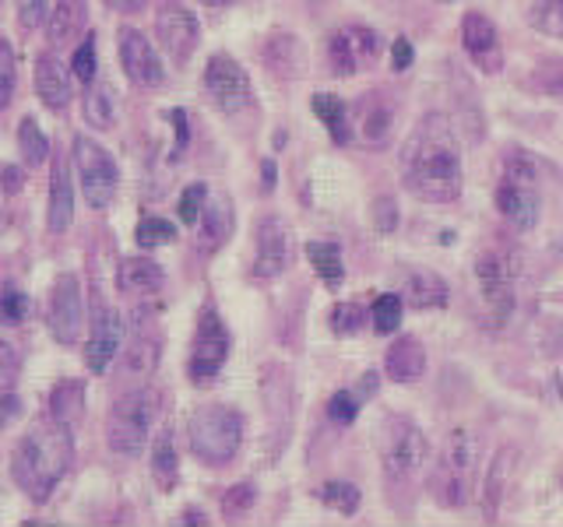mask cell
<instances>
[{"instance_id":"45","label":"cell","mask_w":563,"mask_h":527,"mask_svg":"<svg viewBox=\"0 0 563 527\" xmlns=\"http://www.w3.org/2000/svg\"><path fill=\"white\" fill-rule=\"evenodd\" d=\"M70 67H75V78L92 85L96 81V40L92 35H85V43L75 49V60H70Z\"/></svg>"},{"instance_id":"33","label":"cell","mask_w":563,"mask_h":527,"mask_svg":"<svg viewBox=\"0 0 563 527\" xmlns=\"http://www.w3.org/2000/svg\"><path fill=\"white\" fill-rule=\"evenodd\" d=\"M81 404H85V383L64 380V383H57V391L49 394V418L75 422L81 415Z\"/></svg>"},{"instance_id":"34","label":"cell","mask_w":563,"mask_h":527,"mask_svg":"<svg viewBox=\"0 0 563 527\" xmlns=\"http://www.w3.org/2000/svg\"><path fill=\"white\" fill-rule=\"evenodd\" d=\"M307 257L313 264L317 278H324L331 289L339 285L342 274H345V264H342V250H339V246H334V243H310L307 246Z\"/></svg>"},{"instance_id":"53","label":"cell","mask_w":563,"mask_h":527,"mask_svg":"<svg viewBox=\"0 0 563 527\" xmlns=\"http://www.w3.org/2000/svg\"><path fill=\"white\" fill-rule=\"evenodd\" d=\"M275 187V162H264V190Z\"/></svg>"},{"instance_id":"40","label":"cell","mask_w":563,"mask_h":527,"mask_svg":"<svg viewBox=\"0 0 563 527\" xmlns=\"http://www.w3.org/2000/svg\"><path fill=\"white\" fill-rule=\"evenodd\" d=\"M14 88H18V60H14L11 43L0 35V110H8L11 105Z\"/></svg>"},{"instance_id":"19","label":"cell","mask_w":563,"mask_h":527,"mask_svg":"<svg viewBox=\"0 0 563 527\" xmlns=\"http://www.w3.org/2000/svg\"><path fill=\"white\" fill-rule=\"evenodd\" d=\"M515 468H518V450L515 447H500L493 464L486 471V485H483V520L493 524L500 514V506L507 500V489L515 485Z\"/></svg>"},{"instance_id":"21","label":"cell","mask_w":563,"mask_h":527,"mask_svg":"<svg viewBox=\"0 0 563 527\" xmlns=\"http://www.w3.org/2000/svg\"><path fill=\"white\" fill-rule=\"evenodd\" d=\"M75 222V187H70L67 158L57 155L49 172V201H46V228L49 233H67Z\"/></svg>"},{"instance_id":"18","label":"cell","mask_w":563,"mask_h":527,"mask_svg":"<svg viewBox=\"0 0 563 527\" xmlns=\"http://www.w3.org/2000/svg\"><path fill=\"white\" fill-rule=\"evenodd\" d=\"M349 123L360 131V137L366 141V145H384V141L391 137V127H395V105L384 99V92H369L366 99H360L356 105H352Z\"/></svg>"},{"instance_id":"48","label":"cell","mask_w":563,"mask_h":527,"mask_svg":"<svg viewBox=\"0 0 563 527\" xmlns=\"http://www.w3.org/2000/svg\"><path fill=\"white\" fill-rule=\"evenodd\" d=\"M18 366H22V356L11 341H0V391L18 377Z\"/></svg>"},{"instance_id":"26","label":"cell","mask_w":563,"mask_h":527,"mask_svg":"<svg viewBox=\"0 0 563 527\" xmlns=\"http://www.w3.org/2000/svg\"><path fill=\"white\" fill-rule=\"evenodd\" d=\"M384 369L395 383H416L427 373V348L419 345V338H398L384 356Z\"/></svg>"},{"instance_id":"27","label":"cell","mask_w":563,"mask_h":527,"mask_svg":"<svg viewBox=\"0 0 563 527\" xmlns=\"http://www.w3.org/2000/svg\"><path fill=\"white\" fill-rule=\"evenodd\" d=\"M401 299H405V306H412V310H440V306H448L451 292H448V281L440 274L412 271L401 285Z\"/></svg>"},{"instance_id":"41","label":"cell","mask_w":563,"mask_h":527,"mask_svg":"<svg viewBox=\"0 0 563 527\" xmlns=\"http://www.w3.org/2000/svg\"><path fill=\"white\" fill-rule=\"evenodd\" d=\"M532 88H539L542 96L560 99L563 102V60H550V64H539L536 75H532Z\"/></svg>"},{"instance_id":"6","label":"cell","mask_w":563,"mask_h":527,"mask_svg":"<svg viewBox=\"0 0 563 527\" xmlns=\"http://www.w3.org/2000/svg\"><path fill=\"white\" fill-rule=\"evenodd\" d=\"M427 436L416 426L412 418L391 415L380 426V464L391 485L412 482L416 474L427 468Z\"/></svg>"},{"instance_id":"43","label":"cell","mask_w":563,"mask_h":527,"mask_svg":"<svg viewBox=\"0 0 563 527\" xmlns=\"http://www.w3.org/2000/svg\"><path fill=\"white\" fill-rule=\"evenodd\" d=\"M254 500H257V492H254V485L251 482H243V485H233L222 496V514L229 517V520H240L246 509L254 506Z\"/></svg>"},{"instance_id":"36","label":"cell","mask_w":563,"mask_h":527,"mask_svg":"<svg viewBox=\"0 0 563 527\" xmlns=\"http://www.w3.org/2000/svg\"><path fill=\"white\" fill-rule=\"evenodd\" d=\"M528 25L563 43V0H536L528 11Z\"/></svg>"},{"instance_id":"38","label":"cell","mask_w":563,"mask_h":527,"mask_svg":"<svg viewBox=\"0 0 563 527\" xmlns=\"http://www.w3.org/2000/svg\"><path fill=\"white\" fill-rule=\"evenodd\" d=\"M173 239H176V225L169 218L148 215L137 222V246H145V250H155V246H166Z\"/></svg>"},{"instance_id":"23","label":"cell","mask_w":563,"mask_h":527,"mask_svg":"<svg viewBox=\"0 0 563 527\" xmlns=\"http://www.w3.org/2000/svg\"><path fill=\"white\" fill-rule=\"evenodd\" d=\"M35 92H40L43 105L53 113H64L70 105V75L57 57H49V53H43V57L35 60Z\"/></svg>"},{"instance_id":"31","label":"cell","mask_w":563,"mask_h":527,"mask_svg":"<svg viewBox=\"0 0 563 527\" xmlns=\"http://www.w3.org/2000/svg\"><path fill=\"white\" fill-rule=\"evenodd\" d=\"M152 474L155 482L163 489L176 485V474H180V461H176V447H173V433L163 429L155 436V447H152Z\"/></svg>"},{"instance_id":"3","label":"cell","mask_w":563,"mask_h":527,"mask_svg":"<svg viewBox=\"0 0 563 527\" xmlns=\"http://www.w3.org/2000/svg\"><path fill=\"white\" fill-rule=\"evenodd\" d=\"M479 457H483V447H479V436L472 429H454L444 439V447H440L437 461L430 468V492L444 509H457L468 503L475 474H479Z\"/></svg>"},{"instance_id":"44","label":"cell","mask_w":563,"mask_h":527,"mask_svg":"<svg viewBox=\"0 0 563 527\" xmlns=\"http://www.w3.org/2000/svg\"><path fill=\"white\" fill-rule=\"evenodd\" d=\"M205 204H208V187H205V183H190V187L180 193V222L198 225Z\"/></svg>"},{"instance_id":"14","label":"cell","mask_w":563,"mask_h":527,"mask_svg":"<svg viewBox=\"0 0 563 527\" xmlns=\"http://www.w3.org/2000/svg\"><path fill=\"white\" fill-rule=\"evenodd\" d=\"M380 53V35L366 25H345L328 40V60L334 75H356Z\"/></svg>"},{"instance_id":"57","label":"cell","mask_w":563,"mask_h":527,"mask_svg":"<svg viewBox=\"0 0 563 527\" xmlns=\"http://www.w3.org/2000/svg\"><path fill=\"white\" fill-rule=\"evenodd\" d=\"M440 4H454V0H440Z\"/></svg>"},{"instance_id":"28","label":"cell","mask_w":563,"mask_h":527,"mask_svg":"<svg viewBox=\"0 0 563 527\" xmlns=\"http://www.w3.org/2000/svg\"><path fill=\"white\" fill-rule=\"evenodd\" d=\"M117 281H120V289L128 295H152V292H158L166 285V274L152 257H128L120 264Z\"/></svg>"},{"instance_id":"30","label":"cell","mask_w":563,"mask_h":527,"mask_svg":"<svg viewBox=\"0 0 563 527\" xmlns=\"http://www.w3.org/2000/svg\"><path fill=\"white\" fill-rule=\"evenodd\" d=\"M500 176H504V183L536 187L539 176H542V166L528 148H507V155L500 158Z\"/></svg>"},{"instance_id":"4","label":"cell","mask_w":563,"mask_h":527,"mask_svg":"<svg viewBox=\"0 0 563 527\" xmlns=\"http://www.w3.org/2000/svg\"><path fill=\"white\" fill-rule=\"evenodd\" d=\"M163 415V394L155 386H134L106 415V444L120 457H137L148 447V436Z\"/></svg>"},{"instance_id":"39","label":"cell","mask_w":563,"mask_h":527,"mask_svg":"<svg viewBox=\"0 0 563 527\" xmlns=\"http://www.w3.org/2000/svg\"><path fill=\"white\" fill-rule=\"evenodd\" d=\"M321 503H328L331 509H339V514H356L360 509V489L352 482H328L321 489Z\"/></svg>"},{"instance_id":"11","label":"cell","mask_w":563,"mask_h":527,"mask_svg":"<svg viewBox=\"0 0 563 527\" xmlns=\"http://www.w3.org/2000/svg\"><path fill=\"white\" fill-rule=\"evenodd\" d=\"M518 257L510 250H489L475 260V278H479V289H483V299L486 306L497 313V316H507L515 310V289H518Z\"/></svg>"},{"instance_id":"35","label":"cell","mask_w":563,"mask_h":527,"mask_svg":"<svg viewBox=\"0 0 563 527\" xmlns=\"http://www.w3.org/2000/svg\"><path fill=\"white\" fill-rule=\"evenodd\" d=\"M113 116H117L113 88H106V85L88 88V96H85V120L92 123L96 131H110L113 127Z\"/></svg>"},{"instance_id":"2","label":"cell","mask_w":563,"mask_h":527,"mask_svg":"<svg viewBox=\"0 0 563 527\" xmlns=\"http://www.w3.org/2000/svg\"><path fill=\"white\" fill-rule=\"evenodd\" d=\"M75 461V433L70 422L46 418L32 426L11 453V479L32 503H46L53 489L64 482V474Z\"/></svg>"},{"instance_id":"42","label":"cell","mask_w":563,"mask_h":527,"mask_svg":"<svg viewBox=\"0 0 563 527\" xmlns=\"http://www.w3.org/2000/svg\"><path fill=\"white\" fill-rule=\"evenodd\" d=\"M25 313H29V299H25L22 289L8 285L4 292H0V324L18 327V324L25 321Z\"/></svg>"},{"instance_id":"32","label":"cell","mask_w":563,"mask_h":527,"mask_svg":"<svg viewBox=\"0 0 563 527\" xmlns=\"http://www.w3.org/2000/svg\"><path fill=\"white\" fill-rule=\"evenodd\" d=\"M18 148H22V158L29 162V169L43 166L49 158V137L43 134V127L32 116H25L18 123Z\"/></svg>"},{"instance_id":"52","label":"cell","mask_w":563,"mask_h":527,"mask_svg":"<svg viewBox=\"0 0 563 527\" xmlns=\"http://www.w3.org/2000/svg\"><path fill=\"white\" fill-rule=\"evenodd\" d=\"M110 8H117V11H123V14H134V11H141L148 4V0H106Z\"/></svg>"},{"instance_id":"13","label":"cell","mask_w":563,"mask_h":527,"mask_svg":"<svg viewBox=\"0 0 563 527\" xmlns=\"http://www.w3.org/2000/svg\"><path fill=\"white\" fill-rule=\"evenodd\" d=\"M292 260V233L289 225L282 222L278 215L261 218L254 228V278L272 281L278 274H286Z\"/></svg>"},{"instance_id":"25","label":"cell","mask_w":563,"mask_h":527,"mask_svg":"<svg viewBox=\"0 0 563 527\" xmlns=\"http://www.w3.org/2000/svg\"><path fill=\"white\" fill-rule=\"evenodd\" d=\"M85 25H88L85 0H57V8H53L46 18V40L57 49H64L78 40V35L85 32Z\"/></svg>"},{"instance_id":"55","label":"cell","mask_w":563,"mask_h":527,"mask_svg":"<svg viewBox=\"0 0 563 527\" xmlns=\"http://www.w3.org/2000/svg\"><path fill=\"white\" fill-rule=\"evenodd\" d=\"M4 180H8V190H18V169H4Z\"/></svg>"},{"instance_id":"1","label":"cell","mask_w":563,"mask_h":527,"mask_svg":"<svg viewBox=\"0 0 563 527\" xmlns=\"http://www.w3.org/2000/svg\"><path fill=\"white\" fill-rule=\"evenodd\" d=\"M398 166L401 183L412 198L427 204H451L462 198V148H457V134L444 113H427L416 123L409 141L401 145Z\"/></svg>"},{"instance_id":"10","label":"cell","mask_w":563,"mask_h":527,"mask_svg":"<svg viewBox=\"0 0 563 527\" xmlns=\"http://www.w3.org/2000/svg\"><path fill=\"white\" fill-rule=\"evenodd\" d=\"M46 324L49 334L60 345H78L81 341V327H85V303H81V281L78 274H57L49 289V303H46Z\"/></svg>"},{"instance_id":"37","label":"cell","mask_w":563,"mask_h":527,"mask_svg":"<svg viewBox=\"0 0 563 527\" xmlns=\"http://www.w3.org/2000/svg\"><path fill=\"white\" fill-rule=\"evenodd\" d=\"M401 306H405L401 292H384V295L377 299V303H374V310H369V321H374V330H380V334L398 330V324H401Z\"/></svg>"},{"instance_id":"47","label":"cell","mask_w":563,"mask_h":527,"mask_svg":"<svg viewBox=\"0 0 563 527\" xmlns=\"http://www.w3.org/2000/svg\"><path fill=\"white\" fill-rule=\"evenodd\" d=\"M328 415L334 422H342V426H349V422L360 415V397L352 394V391H339V394L328 401Z\"/></svg>"},{"instance_id":"54","label":"cell","mask_w":563,"mask_h":527,"mask_svg":"<svg viewBox=\"0 0 563 527\" xmlns=\"http://www.w3.org/2000/svg\"><path fill=\"white\" fill-rule=\"evenodd\" d=\"M11 412H14V397H8V401H4V408H0V426H4Z\"/></svg>"},{"instance_id":"7","label":"cell","mask_w":563,"mask_h":527,"mask_svg":"<svg viewBox=\"0 0 563 527\" xmlns=\"http://www.w3.org/2000/svg\"><path fill=\"white\" fill-rule=\"evenodd\" d=\"M70 162H75L88 208H96V211L110 208L117 198V187H120V169L113 162V155L106 152L96 137L78 134L75 145H70Z\"/></svg>"},{"instance_id":"24","label":"cell","mask_w":563,"mask_h":527,"mask_svg":"<svg viewBox=\"0 0 563 527\" xmlns=\"http://www.w3.org/2000/svg\"><path fill=\"white\" fill-rule=\"evenodd\" d=\"M233 204L229 198H211L201 211V222H198V250L201 254H216L219 246H225V239L233 236Z\"/></svg>"},{"instance_id":"46","label":"cell","mask_w":563,"mask_h":527,"mask_svg":"<svg viewBox=\"0 0 563 527\" xmlns=\"http://www.w3.org/2000/svg\"><path fill=\"white\" fill-rule=\"evenodd\" d=\"M14 8H18V25L22 29H40L46 25V18H49V0H14Z\"/></svg>"},{"instance_id":"50","label":"cell","mask_w":563,"mask_h":527,"mask_svg":"<svg viewBox=\"0 0 563 527\" xmlns=\"http://www.w3.org/2000/svg\"><path fill=\"white\" fill-rule=\"evenodd\" d=\"M374 218H377V228H380V233H395V218H398L395 201H391V198H377V201H374Z\"/></svg>"},{"instance_id":"49","label":"cell","mask_w":563,"mask_h":527,"mask_svg":"<svg viewBox=\"0 0 563 527\" xmlns=\"http://www.w3.org/2000/svg\"><path fill=\"white\" fill-rule=\"evenodd\" d=\"M360 306H334V313H331V327H334V334H356L360 330Z\"/></svg>"},{"instance_id":"17","label":"cell","mask_w":563,"mask_h":527,"mask_svg":"<svg viewBox=\"0 0 563 527\" xmlns=\"http://www.w3.org/2000/svg\"><path fill=\"white\" fill-rule=\"evenodd\" d=\"M462 46L472 57V64L486 70V75H497L504 67V46H500V32L497 25L489 22L486 14L479 11H468L465 22H462Z\"/></svg>"},{"instance_id":"15","label":"cell","mask_w":563,"mask_h":527,"mask_svg":"<svg viewBox=\"0 0 563 527\" xmlns=\"http://www.w3.org/2000/svg\"><path fill=\"white\" fill-rule=\"evenodd\" d=\"M117 49H120V67H123V75L131 78V85H137V88H158V85L166 81L163 57H158V49L152 46V40H148L145 32L123 29Z\"/></svg>"},{"instance_id":"9","label":"cell","mask_w":563,"mask_h":527,"mask_svg":"<svg viewBox=\"0 0 563 527\" xmlns=\"http://www.w3.org/2000/svg\"><path fill=\"white\" fill-rule=\"evenodd\" d=\"M205 92H208L211 105H216V110L225 113V116H236V113L251 110V105H254L251 78H246V70L233 57H225V53H216V57L208 60Z\"/></svg>"},{"instance_id":"56","label":"cell","mask_w":563,"mask_h":527,"mask_svg":"<svg viewBox=\"0 0 563 527\" xmlns=\"http://www.w3.org/2000/svg\"><path fill=\"white\" fill-rule=\"evenodd\" d=\"M201 4H208V8H225V4H233V0H201Z\"/></svg>"},{"instance_id":"20","label":"cell","mask_w":563,"mask_h":527,"mask_svg":"<svg viewBox=\"0 0 563 527\" xmlns=\"http://www.w3.org/2000/svg\"><path fill=\"white\" fill-rule=\"evenodd\" d=\"M497 208L500 215L518 228V233H532L539 225V211L542 201L536 187H525V183H500L497 187Z\"/></svg>"},{"instance_id":"22","label":"cell","mask_w":563,"mask_h":527,"mask_svg":"<svg viewBox=\"0 0 563 527\" xmlns=\"http://www.w3.org/2000/svg\"><path fill=\"white\" fill-rule=\"evenodd\" d=\"M264 64L275 78L282 81H296L307 75V49L299 43V35L292 32H278L264 43Z\"/></svg>"},{"instance_id":"51","label":"cell","mask_w":563,"mask_h":527,"mask_svg":"<svg viewBox=\"0 0 563 527\" xmlns=\"http://www.w3.org/2000/svg\"><path fill=\"white\" fill-rule=\"evenodd\" d=\"M391 60H395V70H409L412 67V60H416V49H412V43L405 40H395V46H391Z\"/></svg>"},{"instance_id":"5","label":"cell","mask_w":563,"mask_h":527,"mask_svg":"<svg viewBox=\"0 0 563 527\" xmlns=\"http://www.w3.org/2000/svg\"><path fill=\"white\" fill-rule=\"evenodd\" d=\"M243 429V415L236 408H229V404H205L187 422L190 450L201 464L222 468L240 453Z\"/></svg>"},{"instance_id":"16","label":"cell","mask_w":563,"mask_h":527,"mask_svg":"<svg viewBox=\"0 0 563 527\" xmlns=\"http://www.w3.org/2000/svg\"><path fill=\"white\" fill-rule=\"evenodd\" d=\"M123 338H128V330H123L120 313L110 306H99L92 330H88V341H85V366L92 369V373H106L110 362L120 356Z\"/></svg>"},{"instance_id":"8","label":"cell","mask_w":563,"mask_h":527,"mask_svg":"<svg viewBox=\"0 0 563 527\" xmlns=\"http://www.w3.org/2000/svg\"><path fill=\"white\" fill-rule=\"evenodd\" d=\"M229 348H233V338L222 324V316L216 306H205L198 316V330H194V345H190V380L194 383H208L219 377V369L229 359Z\"/></svg>"},{"instance_id":"29","label":"cell","mask_w":563,"mask_h":527,"mask_svg":"<svg viewBox=\"0 0 563 527\" xmlns=\"http://www.w3.org/2000/svg\"><path fill=\"white\" fill-rule=\"evenodd\" d=\"M310 105H313V113L324 120V127L331 131L334 145H349V141H352V123H349L345 102L339 96H331V92H317Z\"/></svg>"},{"instance_id":"12","label":"cell","mask_w":563,"mask_h":527,"mask_svg":"<svg viewBox=\"0 0 563 527\" xmlns=\"http://www.w3.org/2000/svg\"><path fill=\"white\" fill-rule=\"evenodd\" d=\"M155 35H158V46L169 53L173 64H187L201 40L198 14L184 4H176V0H166L155 14Z\"/></svg>"}]
</instances>
